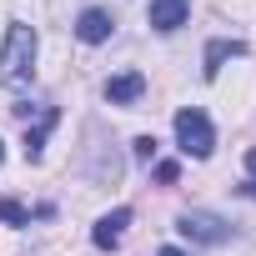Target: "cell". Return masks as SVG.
<instances>
[{"label": "cell", "mask_w": 256, "mask_h": 256, "mask_svg": "<svg viewBox=\"0 0 256 256\" xmlns=\"http://www.w3.org/2000/svg\"><path fill=\"white\" fill-rule=\"evenodd\" d=\"M246 171H251V181H246V186H241V191H246V196H251V201H256V146H251V151H246Z\"/></svg>", "instance_id": "7c38bea8"}, {"label": "cell", "mask_w": 256, "mask_h": 256, "mask_svg": "<svg viewBox=\"0 0 256 256\" xmlns=\"http://www.w3.org/2000/svg\"><path fill=\"white\" fill-rule=\"evenodd\" d=\"M186 16H191V0H151V30H176V26H186Z\"/></svg>", "instance_id": "8992f818"}, {"label": "cell", "mask_w": 256, "mask_h": 256, "mask_svg": "<svg viewBox=\"0 0 256 256\" xmlns=\"http://www.w3.org/2000/svg\"><path fill=\"white\" fill-rule=\"evenodd\" d=\"M176 231H181L186 241H201V246L231 241V221H221V216H211V211H186V216L176 221Z\"/></svg>", "instance_id": "3957f363"}, {"label": "cell", "mask_w": 256, "mask_h": 256, "mask_svg": "<svg viewBox=\"0 0 256 256\" xmlns=\"http://www.w3.org/2000/svg\"><path fill=\"white\" fill-rule=\"evenodd\" d=\"M0 221H6V226H30V211H26L20 201L6 196V201H0Z\"/></svg>", "instance_id": "30bf717a"}, {"label": "cell", "mask_w": 256, "mask_h": 256, "mask_svg": "<svg viewBox=\"0 0 256 256\" xmlns=\"http://www.w3.org/2000/svg\"><path fill=\"white\" fill-rule=\"evenodd\" d=\"M241 50H246L241 40H211V46H206V66H201V76L216 80V76H221V60H231V56H241Z\"/></svg>", "instance_id": "ba28073f"}, {"label": "cell", "mask_w": 256, "mask_h": 256, "mask_svg": "<svg viewBox=\"0 0 256 256\" xmlns=\"http://www.w3.org/2000/svg\"><path fill=\"white\" fill-rule=\"evenodd\" d=\"M36 50H40L36 26L10 20V26H6V46H0V86H20V80H30V70H36Z\"/></svg>", "instance_id": "6da1fadb"}, {"label": "cell", "mask_w": 256, "mask_h": 256, "mask_svg": "<svg viewBox=\"0 0 256 256\" xmlns=\"http://www.w3.org/2000/svg\"><path fill=\"white\" fill-rule=\"evenodd\" d=\"M156 256H186V251H176V246H166V251H156Z\"/></svg>", "instance_id": "5bb4252c"}, {"label": "cell", "mask_w": 256, "mask_h": 256, "mask_svg": "<svg viewBox=\"0 0 256 256\" xmlns=\"http://www.w3.org/2000/svg\"><path fill=\"white\" fill-rule=\"evenodd\" d=\"M126 226H131V211H126V206H116V211H106V216L96 221V231H90V241H96L100 251H110V246H120V236H126Z\"/></svg>", "instance_id": "277c9868"}, {"label": "cell", "mask_w": 256, "mask_h": 256, "mask_svg": "<svg viewBox=\"0 0 256 256\" xmlns=\"http://www.w3.org/2000/svg\"><path fill=\"white\" fill-rule=\"evenodd\" d=\"M141 90H146V76L141 70H120V76L106 80V100L110 106H131V100H141Z\"/></svg>", "instance_id": "5b68a950"}, {"label": "cell", "mask_w": 256, "mask_h": 256, "mask_svg": "<svg viewBox=\"0 0 256 256\" xmlns=\"http://www.w3.org/2000/svg\"><path fill=\"white\" fill-rule=\"evenodd\" d=\"M60 116H56V106H46V116H40V126L36 131H26V161H40V151H46V136H50V126H56Z\"/></svg>", "instance_id": "9c48e42d"}, {"label": "cell", "mask_w": 256, "mask_h": 256, "mask_svg": "<svg viewBox=\"0 0 256 256\" xmlns=\"http://www.w3.org/2000/svg\"><path fill=\"white\" fill-rule=\"evenodd\" d=\"M176 176H181L176 161H161V166H156V181H161V186H176Z\"/></svg>", "instance_id": "8fae6325"}, {"label": "cell", "mask_w": 256, "mask_h": 256, "mask_svg": "<svg viewBox=\"0 0 256 256\" xmlns=\"http://www.w3.org/2000/svg\"><path fill=\"white\" fill-rule=\"evenodd\" d=\"M136 156L151 161V156H156V136H141V141H136Z\"/></svg>", "instance_id": "4fadbf2b"}, {"label": "cell", "mask_w": 256, "mask_h": 256, "mask_svg": "<svg viewBox=\"0 0 256 256\" xmlns=\"http://www.w3.org/2000/svg\"><path fill=\"white\" fill-rule=\"evenodd\" d=\"M0 161H6V146H0Z\"/></svg>", "instance_id": "9a60e30c"}, {"label": "cell", "mask_w": 256, "mask_h": 256, "mask_svg": "<svg viewBox=\"0 0 256 256\" xmlns=\"http://www.w3.org/2000/svg\"><path fill=\"white\" fill-rule=\"evenodd\" d=\"M176 141H181V151H186V156H196V161L216 151V131H211L206 110H196V106L176 110Z\"/></svg>", "instance_id": "7a4b0ae2"}, {"label": "cell", "mask_w": 256, "mask_h": 256, "mask_svg": "<svg viewBox=\"0 0 256 256\" xmlns=\"http://www.w3.org/2000/svg\"><path fill=\"white\" fill-rule=\"evenodd\" d=\"M110 30H116V20H110L106 10H80V20H76V36H80L86 46H100V40H110Z\"/></svg>", "instance_id": "52a82bcc"}]
</instances>
